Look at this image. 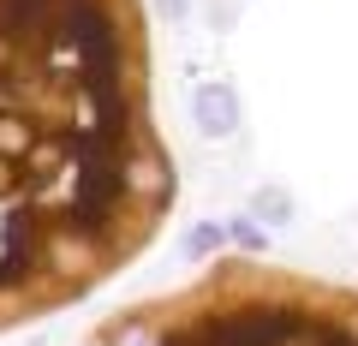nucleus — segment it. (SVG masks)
Masks as SVG:
<instances>
[{"label": "nucleus", "mask_w": 358, "mask_h": 346, "mask_svg": "<svg viewBox=\"0 0 358 346\" xmlns=\"http://www.w3.org/2000/svg\"><path fill=\"white\" fill-rule=\"evenodd\" d=\"M143 0H0V334L90 298L162 233Z\"/></svg>", "instance_id": "obj_1"}, {"label": "nucleus", "mask_w": 358, "mask_h": 346, "mask_svg": "<svg viewBox=\"0 0 358 346\" xmlns=\"http://www.w3.org/2000/svg\"><path fill=\"white\" fill-rule=\"evenodd\" d=\"M78 346H358V287L221 257L192 287L114 310Z\"/></svg>", "instance_id": "obj_2"}, {"label": "nucleus", "mask_w": 358, "mask_h": 346, "mask_svg": "<svg viewBox=\"0 0 358 346\" xmlns=\"http://www.w3.org/2000/svg\"><path fill=\"white\" fill-rule=\"evenodd\" d=\"M239 120H245V102H239V90H233L227 78L197 84V96H192V126L203 131V138H233Z\"/></svg>", "instance_id": "obj_3"}, {"label": "nucleus", "mask_w": 358, "mask_h": 346, "mask_svg": "<svg viewBox=\"0 0 358 346\" xmlns=\"http://www.w3.org/2000/svg\"><path fill=\"white\" fill-rule=\"evenodd\" d=\"M251 221H257V227H287V221H293V192L263 185V192L251 197Z\"/></svg>", "instance_id": "obj_4"}, {"label": "nucleus", "mask_w": 358, "mask_h": 346, "mask_svg": "<svg viewBox=\"0 0 358 346\" xmlns=\"http://www.w3.org/2000/svg\"><path fill=\"white\" fill-rule=\"evenodd\" d=\"M227 239L239 245L245 257H263V251H268V227H257L251 215H233V221H227Z\"/></svg>", "instance_id": "obj_5"}, {"label": "nucleus", "mask_w": 358, "mask_h": 346, "mask_svg": "<svg viewBox=\"0 0 358 346\" xmlns=\"http://www.w3.org/2000/svg\"><path fill=\"white\" fill-rule=\"evenodd\" d=\"M221 239H227V227H215V221H197L192 239H185V251H192V257H215Z\"/></svg>", "instance_id": "obj_6"}]
</instances>
